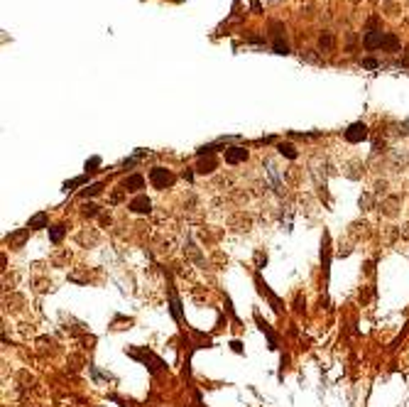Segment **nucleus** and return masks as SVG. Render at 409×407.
I'll return each mask as SVG.
<instances>
[{"instance_id":"nucleus-22","label":"nucleus","mask_w":409,"mask_h":407,"mask_svg":"<svg viewBox=\"0 0 409 407\" xmlns=\"http://www.w3.org/2000/svg\"><path fill=\"white\" fill-rule=\"evenodd\" d=\"M96 208H98V206H88V208H86V216H96V213H98Z\"/></svg>"},{"instance_id":"nucleus-1","label":"nucleus","mask_w":409,"mask_h":407,"mask_svg":"<svg viewBox=\"0 0 409 407\" xmlns=\"http://www.w3.org/2000/svg\"><path fill=\"white\" fill-rule=\"evenodd\" d=\"M149 182H152L154 189H167L174 182V174L167 167H152L149 169Z\"/></svg>"},{"instance_id":"nucleus-15","label":"nucleus","mask_w":409,"mask_h":407,"mask_svg":"<svg viewBox=\"0 0 409 407\" xmlns=\"http://www.w3.org/2000/svg\"><path fill=\"white\" fill-rule=\"evenodd\" d=\"M331 44H334V37H331L329 32H324L321 40H319V47H321V49H331Z\"/></svg>"},{"instance_id":"nucleus-6","label":"nucleus","mask_w":409,"mask_h":407,"mask_svg":"<svg viewBox=\"0 0 409 407\" xmlns=\"http://www.w3.org/2000/svg\"><path fill=\"white\" fill-rule=\"evenodd\" d=\"M385 37H387V35H382V32L372 30V32H368V35H365V40H363V42H365V47H368V49H375V47H385Z\"/></svg>"},{"instance_id":"nucleus-9","label":"nucleus","mask_w":409,"mask_h":407,"mask_svg":"<svg viewBox=\"0 0 409 407\" xmlns=\"http://www.w3.org/2000/svg\"><path fill=\"white\" fill-rule=\"evenodd\" d=\"M169 304H172V314L177 322H182V304H179V297L174 292H169Z\"/></svg>"},{"instance_id":"nucleus-2","label":"nucleus","mask_w":409,"mask_h":407,"mask_svg":"<svg viewBox=\"0 0 409 407\" xmlns=\"http://www.w3.org/2000/svg\"><path fill=\"white\" fill-rule=\"evenodd\" d=\"M343 137H345L348 142H363V140L368 137V125H365V123H353V125L343 133Z\"/></svg>"},{"instance_id":"nucleus-18","label":"nucleus","mask_w":409,"mask_h":407,"mask_svg":"<svg viewBox=\"0 0 409 407\" xmlns=\"http://www.w3.org/2000/svg\"><path fill=\"white\" fill-rule=\"evenodd\" d=\"M213 152H216V145H204V147H199V150H196V155H199V157H204V155H213Z\"/></svg>"},{"instance_id":"nucleus-10","label":"nucleus","mask_w":409,"mask_h":407,"mask_svg":"<svg viewBox=\"0 0 409 407\" xmlns=\"http://www.w3.org/2000/svg\"><path fill=\"white\" fill-rule=\"evenodd\" d=\"M258 324H260V329H262V334H265V336H267V339H270V348H277V339H274L272 329H270V326H267V324H265V322H262V319H260V317H258Z\"/></svg>"},{"instance_id":"nucleus-23","label":"nucleus","mask_w":409,"mask_h":407,"mask_svg":"<svg viewBox=\"0 0 409 407\" xmlns=\"http://www.w3.org/2000/svg\"><path fill=\"white\" fill-rule=\"evenodd\" d=\"M230 346H233V351H235V353H240V351H243V346H240V343H238V341H233V343H230Z\"/></svg>"},{"instance_id":"nucleus-17","label":"nucleus","mask_w":409,"mask_h":407,"mask_svg":"<svg viewBox=\"0 0 409 407\" xmlns=\"http://www.w3.org/2000/svg\"><path fill=\"white\" fill-rule=\"evenodd\" d=\"M385 47H390V49H397V47H400V40H397L395 35H387V37H385Z\"/></svg>"},{"instance_id":"nucleus-14","label":"nucleus","mask_w":409,"mask_h":407,"mask_svg":"<svg viewBox=\"0 0 409 407\" xmlns=\"http://www.w3.org/2000/svg\"><path fill=\"white\" fill-rule=\"evenodd\" d=\"M86 182H88L86 177H76V179H71V182H67V184H64V189H67V192H71V189H76V187H81V184H86Z\"/></svg>"},{"instance_id":"nucleus-8","label":"nucleus","mask_w":409,"mask_h":407,"mask_svg":"<svg viewBox=\"0 0 409 407\" xmlns=\"http://www.w3.org/2000/svg\"><path fill=\"white\" fill-rule=\"evenodd\" d=\"M30 228H49V218H47V213H44V211L35 213V216L30 218Z\"/></svg>"},{"instance_id":"nucleus-12","label":"nucleus","mask_w":409,"mask_h":407,"mask_svg":"<svg viewBox=\"0 0 409 407\" xmlns=\"http://www.w3.org/2000/svg\"><path fill=\"white\" fill-rule=\"evenodd\" d=\"M213 169H216V160H201L199 162V172L201 174H211Z\"/></svg>"},{"instance_id":"nucleus-4","label":"nucleus","mask_w":409,"mask_h":407,"mask_svg":"<svg viewBox=\"0 0 409 407\" xmlns=\"http://www.w3.org/2000/svg\"><path fill=\"white\" fill-rule=\"evenodd\" d=\"M128 208H130L133 213H149V211H152V202H149L145 194H140V197H135L133 202L128 204Z\"/></svg>"},{"instance_id":"nucleus-13","label":"nucleus","mask_w":409,"mask_h":407,"mask_svg":"<svg viewBox=\"0 0 409 407\" xmlns=\"http://www.w3.org/2000/svg\"><path fill=\"white\" fill-rule=\"evenodd\" d=\"M277 150H279V155H284V157H289V160H297V150H294L292 145H284V142H282Z\"/></svg>"},{"instance_id":"nucleus-3","label":"nucleus","mask_w":409,"mask_h":407,"mask_svg":"<svg viewBox=\"0 0 409 407\" xmlns=\"http://www.w3.org/2000/svg\"><path fill=\"white\" fill-rule=\"evenodd\" d=\"M248 160V150L245 147H228L225 150V162L228 164H240Z\"/></svg>"},{"instance_id":"nucleus-20","label":"nucleus","mask_w":409,"mask_h":407,"mask_svg":"<svg viewBox=\"0 0 409 407\" xmlns=\"http://www.w3.org/2000/svg\"><path fill=\"white\" fill-rule=\"evenodd\" d=\"M98 164H101V157H91V160L86 162V169H88V172H93Z\"/></svg>"},{"instance_id":"nucleus-21","label":"nucleus","mask_w":409,"mask_h":407,"mask_svg":"<svg viewBox=\"0 0 409 407\" xmlns=\"http://www.w3.org/2000/svg\"><path fill=\"white\" fill-rule=\"evenodd\" d=\"M363 64H365L368 69H375V67H377V62H375V59H365Z\"/></svg>"},{"instance_id":"nucleus-11","label":"nucleus","mask_w":409,"mask_h":407,"mask_svg":"<svg viewBox=\"0 0 409 407\" xmlns=\"http://www.w3.org/2000/svg\"><path fill=\"white\" fill-rule=\"evenodd\" d=\"M62 238H64V226H52L49 228V241L52 243H62Z\"/></svg>"},{"instance_id":"nucleus-5","label":"nucleus","mask_w":409,"mask_h":407,"mask_svg":"<svg viewBox=\"0 0 409 407\" xmlns=\"http://www.w3.org/2000/svg\"><path fill=\"white\" fill-rule=\"evenodd\" d=\"M265 172H267V177H270V182H272V189L277 194H282L284 192V184H282V179H279V172H277V167H274V162H265Z\"/></svg>"},{"instance_id":"nucleus-7","label":"nucleus","mask_w":409,"mask_h":407,"mask_svg":"<svg viewBox=\"0 0 409 407\" xmlns=\"http://www.w3.org/2000/svg\"><path fill=\"white\" fill-rule=\"evenodd\" d=\"M142 187H145V179H142L140 174H130V177L123 182V189H125V192H140Z\"/></svg>"},{"instance_id":"nucleus-19","label":"nucleus","mask_w":409,"mask_h":407,"mask_svg":"<svg viewBox=\"0 0 409 407\" xmlns=\"http://www.w3.org/2000/svg\"><path fill=\"white\" fill-rule=\"evenodd\" d=\"M274 52H277V54H287V52H289V47H287L282 40H277V42H274Z\"/></svg>"},{"instance_id":"nucleus-16","label":"nucleus","mask_w":409,"mask_h":407,"mask_svg":"<svg viewBox=\"0 0 409 407\" xmlns=\"http://www.w3.org/2000/svg\"><path fill=\"white\" fill-rule=\"evenodd\" d=\"M101 182H96V184H91V187H86V192H81V197H93V194H98L101 192Z\"/></svg>"}]
</instances>
